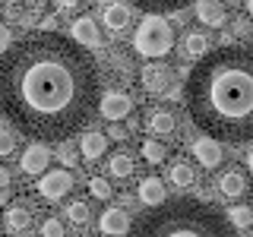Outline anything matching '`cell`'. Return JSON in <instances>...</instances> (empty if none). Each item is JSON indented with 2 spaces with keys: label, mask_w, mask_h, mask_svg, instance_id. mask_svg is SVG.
Segmentation results:
<instances>
[{
  "label": "cell",
  "mask_w": 253,
  "mask_h": 237,
  "mask_svg": "<svg viewBox=\"0 0 253 237\" xmlns=\"http://www.w3.org/2000/svg\"><path fill=\"white\" fill-rule=\"evenodd\" d=\"M67 218L70 221H73V225H79V228H83V225H89V205H85L83 199H76V202H70L67 205Z\"/></svg>",
  "instance_id": "cell-25"
},
{
  "label": "cell",
  "mask_w": 253,
  "mask_h": 237,
  "mask_svg": "<svg viewBox=\"0 0 253 237\" xmlns=\"http://www.w3.org/2000/svg\"><path fill=\"white\" fill-rule=\"evenodd\" d=\"M133 44H136L142 57H165L174 47V32L168 26V19H162L158 13H146L136 26Z\"/></svg>",
  "instance_id": "cell-4"
},
{
  "label": "cell",
  "mask_w": 253,
  "mask_h": 237,
  "mask_svg": "<svg viewBox=\"0 0 253 237\" xmlns=\"http://www.w3.org/2000/svg\"><path fill=\"white\" fill-rule=\"evenodd\" d=\"M73 190V177H70V171H47L42 174V180H38V193L44 196V199H51V202H57L63 199V196Z\"/></svg>",
  "instance_id": "cell-8"
},
{
  "label": "cell",
  "mask_w": 253,
  "mask_h": 237,
  "mask_svg": "<svg viewBox=\"0 0 253 237\" xmlns=\"http://www.w3.org/2000/svg\"><path fill=\"white\" fill-rule=\"evenodd\" d=\"M89 193L95 199H111V196H114V187H111L105 177H92L89 180Z\"/></svg>",
  "instance_id": "cell-26"
},
{
  "label": "cell",
  "mask_w": 253,
  "mask_h": 237,
  "mask_svg": "<svg viewBox=\"0 0 253 237\" xmlns=\"http://www.w3.org/2000/svg\"><path fill=\"white\" fill-rule=\"evenodd\" d=\"M47 161H51V149H47L44 142H32L26 152H22V158H19V168H22V174L35 177V174H44Z\"/></svg>",
  "instance_id": "cell-11"
},
{
  "label": "cell",
  "mask_w": 253,
  "mask_h": 237,
  "mask_svg": "<svg viewBox=\"0 0 253 237\" xmlns=\"http://www.w3.org/2000/svg\"><path fill=\"white\" fill-rule=\"evenodd\" d=\"M168 180H171L177 190H190V187L196 184V171L190 168L187 161H174L171 168H168Z\"/></svg>",
  "instance_id": "cell-21"
},
{
  "label": "cell",
  "mask_w": 253,
  "mask_h": 237,
  "mask_svg": "<svg viewBox=\"0 0 253 237\" xmlns=\"http://www.w3.org/2000/svg\"><path fill=\"white\" fill-rule=\"evenodd\" d=\"M38 29H42V32H57L60 29V19H57V16H44V19L38 22Z\"/></svg>",
  "instance_id": "cell-31"
},
{
  "label": "cell",
  "mask_w": 253,
  "mask_h": 237,
  "mask_svg": "<svg viewBox=\"0 0 253 237\" xmlns=\"http://www.w3.org/2000/svg\"><path fill=\"white\" fill-rule=\"evenodd\" d=\"M184 51H187V57H193V60L206 57V54L212 51V44H209V38H206V32H187Z\"/></svg>",
  "instance_id": "cell-22"
},
{
  "label": "cell",
  "mask_w": 253,
  "mask_h": 237,
  "mask_svg": "<svg viewBox=\"0 0 253 237\" xmlns=\"http://www.w3.org/2000/svg\"><path fill=\"white\" fill-rule=\"evenodd\" d=\"M218 193L228 196V199H241V196L247 193V177H244L237 168H228L218 177Z\"/></svg>",
  "instance_id": "cell-13"
},
{
  "label": "cell",
  "mask_w": 253,
  "mask_h": 237,
  "mask_svg": "<svg viewBox=\"0 0 253 237\" xmlns=\"http://www.w3.org/2000/svg\"><path fill=\"white\" fill-rule=\"evenodd\" d=\"M247 168H250V174H253V149H250V155H247Z\"/></svg>",
  "instance_id": "cell-38"
},
{
  "label": "cell",
  "mask_w": 253,
  "mask_h": 237,
  "mask_svg": "<svg viewBox=\"0 0 253 237\" xmlns=\"http://www.w3.org/2000/svg\"><path fill=\"white\" fill-rule=\"evenodd\" d=\"M130 228H133V221H130V215H126L124 209H105L101 218H98V231L111 234V237H126Z\"/></svg>",
  "instance_id": "cell-12"
},
{
  "label": "cell",
  "mask_w": 253,
  "mask_h": 237,
  "mask_svg": "<svg viewBox=\"0 0 253 237\" xmlns=\"http://www.w3.org/2000/svg\"><path fill=\"white\" fill-rule=\"evenodd\" d=\"M35 221H38V209H35V202H32V199H13L10 209H6V215H3L6 231L16 234V237L29 234L32 228H35Z\"/></svg>",
  "instance_id": "cell-5"
},
{
  "label": "cell",
  "mask_w": 253,
  "mask_h": 237,
  "mask_svg": "<svg viewBox=\"0 0 253 237\" xmlns=\"http://www.w3.org/2000/svg\"><path fill=\"white\" fill-rule=\"evenodd\" d=\"M193 158L203 164L206 171H212V168H218L221 164V158H225V149H221V139H215V136H200L193 142Z\"/></svg>",
  "instance_id": "cell-9"
},
{
  "label": "cell",
  "mask_w": 253,
  "mask_h": 237,
  "mask_svg": "<svg viewBox=\"0 0 253 237\" xmlns=\"http://www.w3.org/2000/svg\"><path fill=\"white\" fill-rule=\"evenodd\" d=\"M139 82H142V89L149 95H168L171 82H174V73H171V67H165V63H146L142 73H139Z\"/></svg>",
  "instance_id": "cell-6"
},
{
  "label": "cell",
  "mask_w": 253,
  "mask_h": 237,
  "mask_svg": "<svg viewBox=\"0 0 253 237\" xmlns=\"http://www.w3.org/2000/svg\"><path fill=\"white\" fill-rule=\"evenodd\" d=\"M228 218L234 221L237 231H244L253 225V205H234V209H228Z\"/></svg>",
  "instance_id": "cell-24"
},
{
  "label": "cell",
  "mask_w": 253,
  "mask_h": 237,
  "mask_svg": "<svg viewBox=\"0 0 253 237\" xmlns=\"http://www.w3.org/2000/svg\"><path fill=\"white\" fill-rule=\"evenodd\" d=\"M108 136H111V139H117V142H124L126 136H130V133H126L124 126H117V120H114V126H111V130H108Z\"/></svg>",
  "instance_id": "cell-34"
},
{
  "label": "cell",
  "mask_w": 253,
  "mask_h": 237,
  "mask_svg": "<svg viewBox=\"0 0 253 237\" xmlns=\"http://www.w3.org/2000/svg\"><path fill=\"white\" fill-rule=\"evenodd\" d=\"M73 38L79 44H85V47H98L101 44V32L95 26V19H89V16H79L73 22Z\"/></svg>",
  "instance_id": "cell-18"
},
{
  "label": "cell",
  "mask_w": 253,
  "mask_h": 237,
  "mask_svg": "<svg viewBox=\"0 0 253 237\" xmlns=\"http://www.w3.org/2000/svg\"><path fill=\"white\" fill-rule=\"evenodd\" d=\"M165 199H168V190H165V180L158 177H142L139 180V202L146 205H162Z\"/></svg>",
  "instance_id": "cell-15"
},
{
  "label": "cell",
  "mask_w": 253,
  "mask_h": 237,
  "mask_svg": "<svg viewBox=\"0 0 253 237\" xmlns=\"http://www.w3.org/2000/svg\"><path fill=\"white\" fill-rule=\"evenodd\" d=\"M98 111H101V117H108V120H124V117H130V111H133V98L126 92H121V89L105 92Z\"/></svg>",
  "instance_id": "cell-10"
},
{
  "label": "cell",
  "mask_w": 253,
  "mask_h": 237,
  "mask_svg": "<svg viewBox=\"0 0 253 237\" xmlns=\"http://www.w3.org/2000/svg\"><path fill=\"white\" fill-rule=\"evenodd\" d=\"M196 19L203 22V26H225V6H221V0H196Z\"/></svg>",
  "instance_id": "cell-16"
},
{
  "label": "cell",
  "mask_w": 253,
  "mask_h": 237,
  "mask_svg": "<svg viewBox=\"0 0 253 237\" xmlns=\"http://www.w3.org/2000/svg\"><path fill=\"white\" fill-rule=\"evenodd\" d=\"M187 114L203 133L221 142L253 139V47L221 44L196 60L187 76Z\"/></svg>",
  "instance_id": "cell-2"
},
{
  "label": "cell",
  "mask_w": 253,
  "mask_h": 237,
  "mask_svg": "<svg viewBox=\"0 0 253 237\" xmlns=\"http://www.w3.org/2000/svg\"><path fill=\"white\" fill-rule=\"evenodd\" d=\"M228 3H237V0H228Z\"/></svg>",
  "instance_id": "cell-40"
},
{
  "label": "cell",
  "mask_w": 253,
  "mask_h": 237,
  "mask_svg": "<svg viewBox=\"0 0 253 237\" xmlns=\"http://www.w3.org/2000/svg\"><path fill=\"white\" fill-rule=\"evenodd\" d=\"M6 19H10V22H26V0H13V3H6Z\"/></svg>",
  "instance_id": "cell-28"
},
{
  "label": "cell",
  "mask_w": 253,
  "mask_h": 237,
  "mask_svg": "<svg viewBox=\"0 0 253 237\" xmlns=\"http://www.w3.org/2000/svg\"><path fill=\"white\" fill-rule=\"evenodd\" d=\"M10 202H13V199H10V190L3 187V190H0V205H10Z\"/></svg>",
  "instance_id": "cell-37"
},
{
  "label": "cell",
  "mask_w": 253,
  "mask_h": 237,
  "mask_svg": "<svg viewBox=\"0 0 253 237\" xmlns=\"http://www.w3.org/2000/svg\"><path fill=\"white\" fill-rule=\"evenodd\" d=\"M10 29H6V26H0V57H3V54L6 51H10Z\"/></svg>",
  "instance_id": "cell-33"
},
{
  "label": "cell",
  "mask_w": 253,
  "mask_h": 237,
  "mask_svg": "<svg viewBox=\"0 0 253 237\" xmlns=\"http://www.w3.org/2000/svg\"><path fill=\"white\" fill-rule=\"evenodd\" d=\"M79 152H83L85 161H98V158L108 152V136H105L101 130H89V133H83Z\"/></svg>",
  "instance_id": "cell-14"
},
{
  "label": "cell",
  "mask_w": 253,
  "mask_h": 237,
  "mask_svg": "<svg viewBox=\"0 0 253 237\" xmlns=\"http://www.w3.org/2000/svg\"><path fill=\"white\" fill-rule=\"evenodd\" d=\"M247 16H253V0H247Z\"/></svg>",
  "instance_id": "cell-39"
},
{
  "label": "cell",
  "mask_w": 253,
  "mask_h": 237,
  "mask_svg": "<svg viewBox=\"0 0 253 237\" xmlns=\"http://www.w3.org/2000/svg\"><path fill=\"white\" fill-rule=\"evenodd\" d=\"M126 237H237V228L203 199H165L162 205H149Z\"/></svg>",
  "instance_id": "cell-3"
},
{
  "label": "cell",
  "mask_w": 253,
  "mask_h": 237,
  "mask_svg": "<svg viewBox=\"0 0 253 237\" xmlns=\"http://www.w3.org/2000/svg\"><path fill=\"white\" fill-rule=\"evenodd\" d=\"M133 6H142L146 13H177L180 6H190L193 0H126Z\"/></svg>",
  "instance_id": "cell-20"
},
{
  "label": "cell",
  "mask_w": 253,
  "mask_h": 237,
  "mask_svg": "<svg viewBox=\"0 0 253 237\" xmlns=\"http://www.w3.org/2000/svg\"><path fill=\"white\" fill-rule=\"evenodd\" d=\"M146 130L155 133V136H174V130H177V120H174L171 111L158 108V111H152V114L146 117Z\"/></svg>",
  "instance_id": "cell-17"
},
{
  "label": "cell",
  "mask_w": 253,
  "mask_h": 237,
  "mask_svg": "<svg viewBox=\"0 0 253 237\" xmlns=\"http://www.w3.org/2000/svg\"><path fill=\"white\" fill-rule=\"evenodd\" d=\"M42 237H63V225H60L57 218L42 221Z\"/></svg>",
  "instance_id": "cell-30"
},
{
  "label": "cell",
  "mask_w": 253,
  "mask_h": 237,
  "mask_svg": "<svg viewBox=\"0 0 253 237\" xmlns=\"http://www.w3.org/2000/svg\"><path fill=\"white\" fill-rule=\"evenodd\" d=\"M234 35H237V38L250 35V29H247V22H244V19H241V22H234Z\"/></svg>",
  "instance_id": "cell-35"
},
{
  "label": "cell",
  "mask_w": 253,
  "mask_h": 237,
  "mask_svg": "<svg viewBox=\"0 0 253 237\" xmlns=\"http://www.w3.org/2000/svg\"><path fill=\"white\" fill-rule=\"evenodd\" d=\"M101 105L98 67L76 38L35 32L0 57V111L35 139H70Z\"/></svg>",
  "instance_id": "cell-1"
},
{
  "label": "cell",
  "mask_w": 253,
  "mask_h": 237,
  "mask_svg": "<svg viewBox=\"0 0 253 237\" xmlns=\"http://www.w3.org/2000/svg\"><path fill=\"white\" fill-rule=\"evenodd\" d=\"M142 158H146L149 164H162L165 158H168V146L158 139H146L142 142Z\"/></svg>",
  "instance_id": "cell-23"
},
{
  "label": "cell",
  "mask_w": 253,
  "mask_h": 237,
  "mask_svg": "<svg viewBox=\"0 0 253 237\" xmlns=\"http://www.w3.org/2000/svg\"><path fill=\"white\" fill-rule=\"evenodd\" d=\"M130 6L126 0H101V22L111 35H124V29L130 26Z\"/></svg>",
  "instance_id": "cell-7"
},
{
  "label": "cell",
  "mask_w": 253,
  "mask_h": 237,
  "mask_svg": "<svg viewBox=\"0 0 253 237\" xmlns=\"http://www.w3.org/2000/svg\"><path fill=\"white\" fill-rule=\"evenodd\" d=\"M108 168H111V177L117 180H126L136 174V158H133L130 152H114L108 158Z\"/></svg>",
  "instance_id": "cell-19"
},
{
  "label": "cell",
  "mask_w": 253,
  "mask_h": 237,
  "mask_svg": "<svg viewBox=\"0 0 253 237\" xmlns=\"http://www.w3.org/2000/svg\"><path fill=\"white\" fill-rule=\"evenodd\" d=\"M57 158L67 164V168H76V149H73V142H70V139H63L60 146H57Z\"/></svg>",
  "instance_id": "cell-27"
},
{
  "label": "cell",
  "mask_w": 253,
  "mask_h": 237,
  "mask_svg": "<svg viewBox=\"0 0 253 237\" xmlns=\"http://www.w3.org/2000/svg\"><path fill=\"white\" fill-rule=\"evenodd\" d=\"M6 184H10V171H6L3 164H0V190H3Z\"/></svg>",
  "instance_id": "cell-36"
},
{
  "label": "cell",
  "mask_w": 253,
  "mask_h": 237,
  "mask_svg": "<svg viewBox=\"0 0 253 237\" xmlns=\"http://www.w3.org/2000/svg\"><path fill=\"white\" fill-rule=\"evenodd\" d=\"M57 6H60V13H76V10H83V0H57Z\"/></svg>",
  "instance_id": "cell-32"
},
{
  "label": "cell",
  "mask_w": 253,
  "mask_h": 237,
  "mask_svg": "<svg viewBox=\"0 0 253 237\" xmlns=\"http://www.w3.org/2000/svg\"><path fill=\"white\" fill-rule=\"evenodd\" d=\"M13 152H16V133L0 130V158H6V155H13Z\"/></svg>",
  "instance_id": "cell-29"
}]
</instances>
